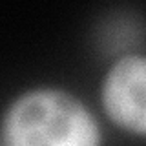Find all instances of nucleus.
Here are the masks:
<instances>
[{"label": "nucleus", "mask_w": 146, "mask_h": 146, "mask_svg": "<svg viewBox=\"0 0 146 146\" xmlns=\"http://www.w3.org/2000/svg\"><path fill=\"white\" fill-rule=\"evenodd\" d=\"M102 104L117 126L146 135V57L117 60L102 84Z\"/></svg>", "instance_id": "nucleus-2"}, {"label": "nucleus", "mask_w": 146, "mask_h": 146, "mask_svg": "<svg viewBox=\"0 0 146 146\" xmlns=\"http://www.w3.org/2000/svg\"><path fill=\"white\" fill-rule=\"evenodd\" d=\"M6 146H99L100 131L80 100L60 90L18 97L4 117Z\"/></svg>", "instance_id": "nucleus-1"}]
</instances>
